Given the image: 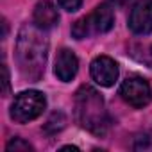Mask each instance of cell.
I'll list each match as a JSON object with an SVG mask.
<instances>
[{
	"label": "cell",
	"instance_id": "1",
	"mask_svg": "<svg viewBox=\"0 0 152 152\" xmlns=\"http://www.w3.org/2000/svg\"><path fill=\"white\" fill-rule=\"evenodd\" d=\"M47 52H48V39L34 23H27L20 29L16 39V59L20 70L31 81H39L47 64Z\"/></svg>",
	"mask_w": 152,
	"mask_h": 152
},
{
	"label": "cell",
	"instance_id": "2",
	"mask_svg": "<svg viewBox=\"0 0 152 152\" xmlns=\"http://www.w3.org/2000/svg\"><path fill=\"white\" fill-rule=\"evenodd\" d=\"M75 113L79 124L95 136H104L111 125L104 99L91 86H83L75 93Z\"/></svg>",
	"mask_w": 152,
	"mask_h": 152
},
{
	"label": "cell",
	"instance_id": "3",
	"mask_svg": "<svg viewBox=\"0 0 152 152\" xmlns=\"http://www.w3.org/2000/svg\"><path fill=\"white\" fill-rule=\"evenodd\" d=\"M113 25H115V13H113L111 6L100 4L95 7L93 13H90L88 16H84L73 23L72 34L75 39H84L93 34H104V32L111 31Z\"/></svg>",
	"mask_w": 152,
	"mask_h": 152
},
{
	"label": "cell",
	"instance_id": "4",
	"mask_svg": "<svg viewBox=\"0 0 152 152\" xmlns=\"http://www.w3.org/2000/svg\"><path fill=\"white\" fill-rule=\"evenodd\" d=\"M47 107V99L38 90L22 91L16 95L13 106H11V118L18 124H27L36 120Z\"/></svg>",
	"mask_w": 152,
	"mask_h": 152
},
{
	"label": "cell",
	"instance_id": "5",
	"mask_svg": "<svg viewBox=\"0 0 152 152\" xmlns=\"http://www.w3.org/2000/svg\"><path fill=\"white\" fill-rule=\"evenodd\" d=\"M120 97L132 107H145L152 99L150 84L143 77H127L120 86Z\"/></svg>",
	"mask_w": 152,
	"mask_h": 152
},
{
	"label": "cell",
	"instance_id": "6",
	"mask_svg": "<svg viewBox=\"0 0 152 152\" xmlns=\"http://www.w3.org/2000/svg\"><path fill=\"white\" fill-rule=\"evenodd\" d=\"M90 72H91V77L97 84L104 86V88H109L116 83L118 79V64L107 57V56H99L91 61V66H90Z\"/></svg>",
	"mask_w": 152,
	"mask_h": 152
},
{
	"label": "cell",
	"instance_id": "7",
	"mask_svg": "<svg viewBox=\"0 0 152 152\" xmlns=\"http://www.w3.org/2000/svg\"><path fill=\"white\" fill-rule=\"evenodd\" d=\"M129 29L140 36L152 32V0H140L131 9Z\"/></svg>",
	"mask_w": 152,
	"mask_h": 152
},
{
	"label": "cell",
	"instance_id": "8",
	"mask_svg": "<svg viewBox=\"0 0 152 152\" xmlns=\"http://www.w3.org/2000/svg\"><path fill=\"white\" fill-rule=\"evenodd\" d=\"M77 70H79L77 56L68 48H61L57 57H56V68H54L57 79L63 83H68L77 75Z\"/></svg>",
	"mask_w": 152,
	"mask_h": 152
},
{
	"label": "cell",
	"instance_id": "9",
	"mask_svg": "<svg viewBox=\"0 0 152 152\" xmlns=\"http://www.w3.org/2000/svg\"><path fill=\"white\" fill-rule=\"evenodd\" d=\"M32 22H34V25H38V27L43 29V31H48V29L56 27L57 22H59L57 7H56L52 2H48V0H43V2H39V4L34 7Z\"/></svg>",
	"mask_w": 152,
	"mask_h": 152
},
{
	"label": "cell",
	"instance_id": "10",
	"mask_svg": "<svg viewBox=\"0 0 152 152\" xmlns=\"http://www.w3.org/2000/svg\"><path fill=\"white\" fill-rule=\"evenodd\" d=\"M132 148L134 150H140V152H152V131H147V132L138 134L134 138Z\"/></svg>",
	"mask_w": 152,
	"mask_h": 152
},
{
	"label": "cell",
	"instance_id": "11",
	"mask_svg": "<svg viewBox=\"0 0 152 152\" xmlns=\"http://www.w3.org/2000/svg\"><path fill=\"white\" fill-rule=\"evenodd\" d=\"M7 150H32V145L29 143V141H23L22 138H15V140H11L9 143H7V147H6Z\"/></svg>",
	"mask_w": 152,
	"mask_h": 152
},
{
	"label": "cell",
	"instance_id": "12",
	"mask_svg": "<svg viewBox=\"0 0 152 152\" xmlns=\"http://www.w3.org/2000/svg\"><path fill=\"white\" fill-rule=\"evenodd\" d=\"M59 2V6L64 9V11H68V13H75L81 6H83V0H57Z\"/></svg>",
	"mask_w": 152,
	"mask_h": 152
},
{
	"label": "cell",
	"instance_id": "13",
	"mask_svg": "<svg viewBox=\"0 0 152 152\" xmlns=\"http://www.w3.org/2000/svg\"><path fill=\"white\" fill-rule=\"evenodd\" d=\"M4 97H7V93H9V72H7V66L4 64Z\"/></svg>",
	"mask_w": 152,
	"mask_h": 152
},
{
	"label": "cell",
	"instance_id": "14",
	"mask_svg": "<svg viewBox=\"0 0 152 152\" xmlns=\"http://www.w3.org/2000/svg\"><path fill=\"white\" fill-rule=\"evenodd\" d=\"M107 2H109V6H124L129 0H107Z\"/></svg>",
	"mask_w": 152,
	"mask_h": 152
},
{
	"label": "cell",
	"instance_id": "15",
	"mask_svg": "<svg viewBox=\"0 0 152 152\" xmlns=\"http://www.w3.org/2000/svg\"><path fill=\"white\" fill-rule=\"evenodd\" d=\"M61 150H79L77 147H72V145H66V147H61Z\"/></svg>",
	"mask_w": 152,
	"mask_h": 152
},
{
	"label": "cell",
	"instance_id": "16",
	"mask_svg": "<svg viewBox=\"0 0 152 152\" xmlns=\"http://www.w3.org/2000/svg\"><path fill=\"white\" fill-rule=\"evenodd\" d=\"M150 50H152V48H150Z\"/></svg>",
	"mask_w": 152,
	"mask_h": 152
}]
</instances>
